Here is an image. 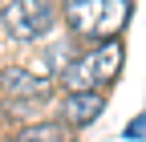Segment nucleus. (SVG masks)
I'll list each match as a JSON object with an SVG mask.
<instances>
[{"label": "nucleus", "mask_w": 146, "mask_h": 142, "mask_svg": "<svg viewBox=\"0 0 146 142\" xmlns=\"http://www.w3.org/2000/svg\"><path fill=\"white\" fill-rule=\"evenodd\" d=\"M57 21H61V12L53 0H8L0 8V25L16 41H41L57 29Z\"/></svg>", "instance_id": "obj_3"}, {"label": "nucleus", "mask_w": 146, "mask_h": 142, "mask_svg": "<svg viewBox=\"0 0 146 142\" xmlns=\"http://www.w3.org/2000/svg\"><path fill=\"white\" fill-rule=\"evenodd\" d=\"M106 110V90H94V94H65L61 98V110H57V122H65L69 130H81V126H94Z\"/></svg>", "instance_id": "obj_5"}, {"label": "nucleus", "mask_w": 146, "mask_h": 142, "mask_svg": "<svg viewBox=\"0 0 146 142\" xmlns=\"http://www.w3.org/2000/svg\"><path fill=\"white\" fill-rule=\"evenodd\" d=\"M65 29L81 41H114L130 21V0H61Z\"/></svg>", "instance_id": "obj_2"}, {"label": "nucleus", "mask_w": 146, "mask_h": 142, "mask_svg": "<svg viewBox=\"0 0 146 142\" xmlns=\"http://www.w3.org/2000/svg\"><path fill=\"white\" fill-rule=\"evenodd\" d=\"M122 61H126L122 37H114V41H94L89 49H81L77 57L57 73V85H61L65 94H94V90H106L110 81H118Z\"/></svg>", "instance_id": "obj_1"}, {"label": "nucleus", "mask_w": 146, "mask_h": 142, "mask_svg": "<svg viewBox=\"0 0 146 142\" xmlns=\"http://www.w3.org/2000/svg\"><path fill=\"white\" fill-rule=\"evenodd\" d=\"M73 130L65 126V122L57 118H45V122H29V126H21L8 142H69Z\"/></svg>", "instance_id": "obj_6"}, {"label": "nucleus", "mask_w": 146, "mask_h": 142, "mask_svg": "<svg viewBox=\"0 0 146 142\" xmlns=\"http://www.w3.org/2000/svg\"><path fill=\"white\" fill-rule=\"evenodd\" d=\"M53 90L57 85L49 77H41L36 69H29V65H4L0 69V94H4V102H49Z\"/></svg>", "instance_id": "obj_4"}]
</instances>
